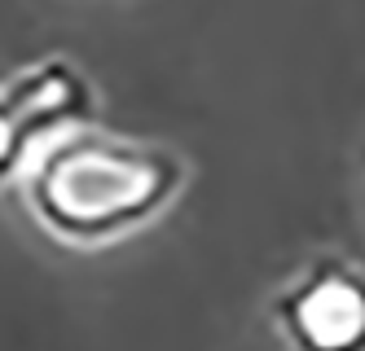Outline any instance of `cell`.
<instances>
[{"label": "cell", "instance_id": "cell-1", "mask_svg": "<svg viewBox=\"0 0 365 351\" xmlns=\"http://www.w3.org/2000/svg\"><path fill=\"white\" fill-rule=\"evenodd\" d=\"M194 184V163L176 145L110 127H71L44 141L14 194L31 229L66 251H106L150 233Z\"/></svg>", "mask_w": 365, "mask_h": 351}, {"label": "cell", "instance_id": "cell-2", "mask_svg": "<svg viewBox=\"0 0 365 351\" xmlns=\"http://www.w3.org/2000/svg\"><path fill=\"white\" fill-rule=\"evenodd\" d=\"M282 351H365V263L339 251L299 259L264 299Z\"/></svg>", "mask_w": 365, "mask_h": 351}, {"label": "cell", "instance_id": "cell-3", "mask_svg": "<svg viewBox=\"0 0 365 351\" xmlns=\"http://www.w3.org/2000/svg\"><path fill=\"white\" fill-rule=\"evenodd\" d=\"M0 101L14 115L18 132L27 137L31 154L62 137L71 127H84L97 119V88L93 79L66 62V58H40L31 66L14 70L5 84H0Z\"/></svg>", "mask_w": 365, "mask_h": 351}, {"label": "cell", "instance_id": "cell-4", "mask_svg": "<svg viewBox=\"0 0 365 351\" xmlns=\"http://www.w3.org/2000/svg\"><path fill=\"white\" fill-rule=\"evenodd\" d=\"M27 158H31V145L18 132L14 115L5 110V101H0V194H14V184L22 176V167H27Z\"/></svg>", "mask_w": 365, "mask_h": 351}]
</instances>
